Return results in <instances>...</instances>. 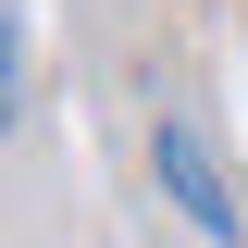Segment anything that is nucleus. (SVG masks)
I'll return each instance as SVG.
<instances>
[{
  "label": "nucleus",
  "instance_id": "f03ea898",
  "mask_svg": "<svg viewBox=\"0 0 248 248\" xmlns=\"http://www.w3.org/2000/svg\"><path fill=\"white\" fill-rule=\"evenodd\" d=\"M13 112H25V25H13V0H0V137H13Z\"/></svg>",
  "mask_w": 248,
  "mask_h": 248
},
{
  "label": "nucleus",
  "instance_id": "f257e3e1",
  "mask_svg": "<svg viewBox=\"0 0 248 248\" xmlns=\"http://www.w3.org/2000/svg\"><path fill=\"white\" fill-rule=\"evenodd\" d=\"M149 149H161V186H174V211L199 223V236H248V199H236V174L211 161V137H199L186 112H161V137H149Z\"/></svg>",
  "mask_w": 248,
  "mask_h": 248
}]
</instances>
